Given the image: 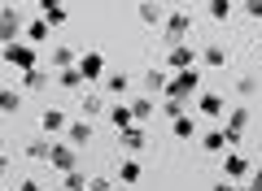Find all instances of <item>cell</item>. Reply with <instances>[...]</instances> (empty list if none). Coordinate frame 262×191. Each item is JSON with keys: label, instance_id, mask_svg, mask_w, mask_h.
Listing matches in <instances>:
<instances>
[{"label": "cell", "instance_id": "obj_1", "mask_svg": "<svg viewBox=\"0 0 262 191\" xmlns=\"http://www.w3.org/2000/svg\"><path fill=\"white\" fill-rule=\"evenodd\" d=\"M196 83H201V78H196V70H179L175 78L166 83V96H170V100H184V96H192V91H196Z\"/></svg>", "mask_w": 262, "mask_h": 191}, {"label": "cell", "instance_id": "obj_2", "mask_svg": "<svg viewBox=\"0 0 262 191\" xmlns=\"http://www.w3.org/2000/svg\"><path fill=\"white\" fill-rule=\"evenodd\" d=\"M245 126H249V113H245V109H236L232 118H227V126H223V135H227V144H236V139L245 135Z\"/></svg>", "mask_w": 262, "mask_h": 191}, {"label": "cell", "instance_id": "obj_3", "mask_svg": "<svg viewBox=\"0 0 262 191\" xmlns=\"http://www.w3.org/2000/svg\"><path fill=\"white\" fill-rule=\"evenodd\" d=\"M223 96H219V91H206V96H201V113H206V118H223Z\"/></svg>", "mask_w": 262, "mask_h": 191}, {"label": "cell", "instance_id": "obj_4", "mask_svg": "<svg viewBox=\"0 0 262 191\" xmlns=\"http://www.w3.org/2000/svg\"><path fill=\"white\" fill-rule=\"evenodd\" d=\"M166 35L170 39H184L188 35V13H170V18H166Z\"/></svg>", "mask_w": 262, "mask_h": 191}, {"label": "cell", "instance_id": "obj_5", "mask_svg": "<svg viewBox=\"0 0 262 191\" xmlns=\"http://www.w3.org/2000/svg\"><path fill=\"white\" fill-rule=\"evenodd\" d=\"M201 148H206V152H223L227 135H223V130H206V135H201Z\"/></svg>", "mask_w": 262, "mask_h": 191}, {"label": "cell", "instance_id": "obj_6", "mask_svg": "<svg viewBox=\"0 0 262 191\" xmlns=\"http://www.w3.org/2000/svg\"><path fill=\"white\" fill-rule=\"evenodd\" d=\"M223 170H227V178H245V174H249V161H245V156H227Z\"/></svg>", "mask_w": 262, "mask_h": 191}, {"label": "cell", "instance_id": "obj_7", "mask_svg": "<svg viewBox=\"0 0 262 191\" xmlns=\"http://www.w3.org/2000/svg\"><path fill=\"white\" fill-rule=\"evenodd\" d=\"M170 65H175V70H188V65H192V48H170V57H166Z\"/></svg>", "mask_w": 262, "mask_h": 191}, {"label": "cell", "instance_id": "obj_8", "mask_svg": "<svg viewBox=\"0 0 262 191\" xmlns=\"http://www.w3.org/2000/svg\"><path fill=\"white\" fill-rule=\"evenodd\" d=\"M96 74H101V57L88 52V57H83V65H79V78H96Z\"/></svg>", "mask_w": 262, "mask_h": 191}, {"label": "cell", "instance_id": "obj_9", "mask_svg": "<svg viewBox=\"0 0 262 191\" xmlns=\"http://www.w3.org/2000/svg\"><path fill=\"white\" fill-rule=\"evenodd\" d=\"M170 130H175L179 139H192V130H196V126H192V118H175V122H170Z\"/></svg>", "mask_w": 262, "mask_h": 191}, {"label": "cell", "instance_id": "obj_10", "mask_svg": "<svg viewBox=\"0 0 262 191\" xmlns=\"http://www.w3.org/2000/svg\"><path fill=\"white\" fill-rule=\"evenodd\" d=\"M136 13H140V22H149V26H153V22H162V9H158V5H140Z\"/></svg>", "mask_w": 262, "mask_h": 191}, {"label": "cell", "instance_id": "obj_11", "mask_svg": "<svg viewBox=\"0 0 262 191\" xmlns=\"http://www.w3.org/2000/svg\"><path fill=\"white\" fill-rule=\"evenodd\" d=\"M110 118H114V126H118V130H131V109H114Z\"/></svg>", "mask_w": 262, "mask_h": 191}, {"label": "cell", "instance_id": "obj_12", "mask_svg": "<svg viewBox=\"0 0 262 191\" xmlns=\"http://www.w3.org/2000/svg\"><path fill=\"white\" fill-rule=\"evenodd\" d=\"M144 87H153V91L166 87V74H162V70H149V74H144Z\"/></svg>", "mask_w": 262, "mask_h": 191}, {"label": "cell", "instance_id": "obj_13", "mask_svg": "<svg viewBox=\"0 0 262 191\" xmlns=\"http://www.w3.org/2000/svg\"><path fill=\"white\" fill-rule=\"evenodd\" d=\"M118 178H122V182H136V178H140V165H136V161H127V165L118 170Z\"/></svg>", "mask_w": 262, "mask_h": 191}, {"label": "cell", "instance_id": "obj_14", "mask_svg": "<svg viewBox=\"0 0 262 191\" xmlns=\"http://www.w3.org/2000/svg\"><path fill=\"white\" fill-rule=\"evenodd\" d=\"M122 144H127V148H144V135H140V130H122Z\"/></svg>", "mask_w": 262, "mask_h": 191}, {"label": "cell", "instance_id": "obj_15", "mask_svg": "<svg viewBox=\"0 0 262 191\" xmlns=\"http://www.w3.org/2000/svg\"><path fill=\"white\" fill-rule=\"evenodd\" d=\"M210 13H214V18H219V22H223V18H227V13H232V5H227V0H214V5H210Z\"/></svg>", "mask_w": 262, "mask_h": 191}, {"label": "cell", "instance_id": "obj_16", "mask_svg": "<svg viewBox=\"0 0 262 191\" xmlns=\"http://www.w3.org/2000/svg\"><path fill=\"white\" fill-rule=\"evenodd\" d=\"M131 118H153V104H149V100H136V109H131Z\"/></svg>", "mask_w": 262, "mask_h": 191}, {"label": "cell", "instance_id": "obj_17", "mask_svg": "<svg viewBox=\"0 0 262 191\" xmlns=\"http://www.w3.org/2000/svg\"><path fill=\"white\" fill-rule=\"evenodd\" d=\"M206 61H210V65H223L227 52H223V48H206Z\"/></svg>", "mask_w": 262, "mask_h": 191}, {"label": "cell", "instance_id": "obj_18", "mask_svg": "<svg viewBox=\"0 0 262 191\" xmlns=\"http://www.w3.org/2000/svg\"><path fill=\"white\" fill-rule=\"evenodd\" d=\"M9 61H18V65H31V52H27V48H9Z\"/></svg>", "mask_w": 262, "mask_h": 191}, {"label": "cell", "instance_id": "obj_19", "mask_svg": "<svg viewBox=\"0 0 262 191\" xmlns=\"http://www.w3.org/2000/svg\"><path fill=\"white\" fill-rule=\"evenodd\" d=\"M127 83H131L127 74H110V91H122V87H127Z\"/></svg>", "mask_w": 262, "mask_h": 191}, {"label": "cell", "instance_id": "obj_20", "mask_svg": "<svg viewBox=\"0 0 262 191\" xmlns=\"http://www.w3.org/2000/svg\"><path fill=\"white\" fill-rule=\"evenodd\" d=\"M70 135H75V139H79V144H83V139H88V135H92V126H83V122H79V126H70Z\"/></svg>", "mask_w": 262, "mask_h": 191}, {"label": "cell", "instance_id": "obj_21", "mask_svg": "<svg viewBox=\"0 0 262 191\" xmlns=\"http://www.w3.org/2000/svg\"><path fill=\"white\" fill-rule=\"evenodd\" d=\"M44 13H48V22H61V18H66V9H61V5H48Z\"/></svg>", "mask_w": 262, "mask_h": 191}, {"label": "cell", "instance_id": "obj_22", "mask_svg": "<svg viewBox=\"0 0 262 191\" xmlns=\"http://www.w3.org/2000/svg\"><path fill=\"white\" fill-rule=\"evenodd\" d=\"M245 13H249V18H262V0H249V5H245Z\"/></svg>", "mask_w": 262, "mask_h": 191}, {"label": "cell", "instance_id": "obj_23", "mask_svg": "<svg viewBox=\"0 0 262 191\" xmlns=\"http://www.w3.org/2000/svg\"><path fill=\"white\" fill-rule=\"evenodd\" d=\"M214 191H232V187H214Z\"/></svg>", "mask_w": 262, "mask_h": 191}, {"label": "cell", "instance_id": "obj_24", "mask_svg": "<svg viewBox=\"0 0 262 191\" xmlns=\"http://www.w3.org/2000/svg\"><path fill=\"white\" fill-rule=\"evenodd\" d=\"M258 52H262V44H258Z\"/></svg>", "mask_w": 262, "mask_h": 191}, {"label": "cell", "instance_id": "obj_25", "mask_svg": "<svg viewBox=\"0 0 262 191\" xmlns=\"http://www.w3.org/2000/svg\"><path fill=\"white\" fill-rule=\"evenodd\" d=\"M118 191H122V187H118Z\"/></svg>", "mask_w": 262, "mask_h": 191}]
</instances>
